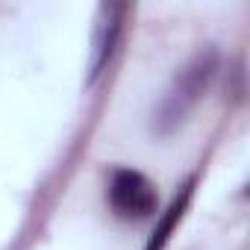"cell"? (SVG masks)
Wrapping results in <instances>:
<instances>
[{"label": "cell", "mask_w": 250, "mask_h": 250, "mask_svg": "<svg viewBox=\"0 0 250 250\" xmlns=\"http://www.w3.org/2000/svg\"><path fill=\"white\" fill-rule=\"evenodd\" d=\"M215 71H218V53H215V50L197 53V56L183 68V74L174 80V85L168 88L165 100L159 103V112H156V130H159V133H171L177 124L191 112V106H194V103L200 100V94L209 88Z\"/></svg>", "instance_id": "1"}, {"label": "cell", "mask_w": 250, "mask_h": 250, "mask_svg": "<svg viewBox=\"0 0 250 250\" xmlns=\"http://www.w3.org/2000/svg\"><path fill=\"white\" fill-rule=\"evenodd\" d=\"M109 203L121 218H150L156 212V188L133 168H121L109 183Z\"/></svg>", "instance_id": "2"}, {"label": "cell", "mask_w": 250, "mask_h": 250, "mask_svg": "<svg viewBox=\"0 0 250 250\" xmlns=\"http://www.w3.org/2000/svg\"><path fill=\"white\" fill-rule=\"evenodd\" d=\"M121 15H124V6H118V3L100 6V21H97V33H94L91 80H97V77L103 74V68L109 65V59H112V53H115L118 36H121Z\"/></svg>", "instance_id": "3"}, {"label": "cell", "mask_w": 250, "mask_h": 250, "mask_svg": "<svg viewBox=\"0 0 250 250\" xmlns=\"http://www.w3.org/2000/svg\"><path fill=\"white\" fill-rule=\"evenodd\" d=\"M191 194H194V180H188V183L183 186V191L171 200L168 212H165V215H162V221L156 224V229H153V235H150V241H147V247H145V250H165V244L171 241V235H174V229H177L180 218L186 215V206H188Z\"/></svg>", "instance_id": "4"}]
</instances>
